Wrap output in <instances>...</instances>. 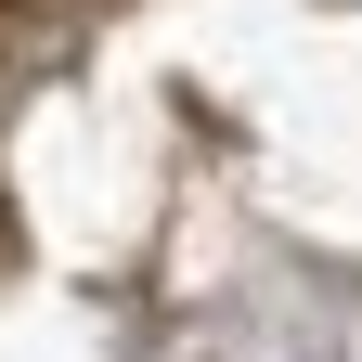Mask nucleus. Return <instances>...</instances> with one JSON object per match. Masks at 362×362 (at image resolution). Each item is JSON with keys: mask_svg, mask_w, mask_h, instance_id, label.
Masks as SVG:
<instances>
[]
</instances>
